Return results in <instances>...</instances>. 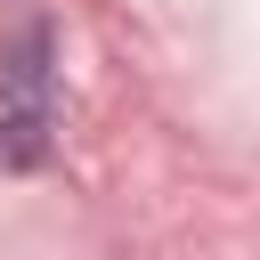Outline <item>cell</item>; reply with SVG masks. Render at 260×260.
Returning a JSON list of instances; mask_svg holds the SVG:
<instances>
[{"label":"cell","instance_id":"1","mask_svg":"<svg viewBox=\"0 0 260 260\" xmlns=\"http://www.w3.org/2000/svg\"><path fill=\"white\" fill-rule=\"evenodd\" d=\"M32 154H41V122L32 114H8L0 122V162H32Z\"/></svg>","mask_w":260,"mask_h":260}]
</instances>
